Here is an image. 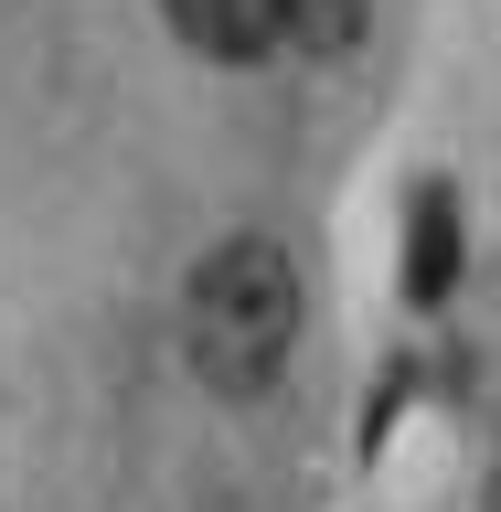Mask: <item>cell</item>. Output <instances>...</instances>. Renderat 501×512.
I'll list each match as a JSON object with an SVG mask.
<instances>
[{
  "label": "cell",
  "instance_id": "obj_3",
  "mask_svg": "<svg viewBox=\"0 0 501 512\" xmlns=\"http://www.w3.org/2000/svg\"><path fill=\"white\" fill-rule=\"evenodd\" d=\"M288 43L299 54H352L363 43V0H288Z\"/></svg>",
  "mask_w": 501,
  "mask_h": 512
},
{
  "label": "cell",
  "instance_id": "obj_1",
  "mask_svg": "<svg viewBox=\"0 0 501 512\" xmlns=\"http://www.w3.org/2000/svg\"><path fill=\"white\" fill-rule=\"evenodd\" d=\"M288 331H299V278L267 235H235L192 267V299H182V342H192V374L246 395V384L278 374Z\"/></svg>",
  "mask_w": 501,
  "mask_h": 512
},
{
  "label": "cell",
  "instance_id": "obj_2",
  "mask_svg": "<svg viewBox=\"0 0 501 512\" xmlns=\"http://www.w3.org/2000/svg\"><path fill=\"white\" fill-rule=\"evenodd\" d=\"M160 22L214 64H267L288 43V0H160Z\"/></svg>",
  "mask_w": 501,
  "mask_h": 512
},
{
  "label": "cell",
  "instance_id": "obj_4",
  "mask_svg": "<svg viewBox=\"0 0 501 512\" xmlns=\"http://www.w3.org/2000/svg\"><path fill=\"white\" fill-rule=\"evenodd\" d=\"M491 512H501V470H491Z\"/></svg>",
  "mask_w": 501,
  "mask_h": 512
}]
</instances>
